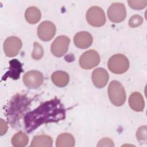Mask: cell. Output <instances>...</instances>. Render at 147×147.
<instances>
[{
	"instance_id": "obj_9",
	"label": "cell",
	"mask_w": 147,
	"mask_h": 147,
	"mask_svg": "<svg viewBox=\"0 0 147 147\" xmlns=\"http://www.w3.org/2000/svg\"><path fill=\"white\" fill-rule=\"evenodd\" d=\"M55 25L51 21L42 22L38 26L37 34L39 38L44 41H48L52 39L56 34Z\"/></svg>"
},
{
	"instance_id": "obj_13",
	"label": "cell",
	"mask_w": 147,
	"mask_h": 147,
	"mask_svg": "<svg viewBox=\"0 0 147 147\" xmlns=\"http://www.w3.org/2000/svg\"><path fill=\"white\" fill-rule=\"evenodd\" d=\"M92 35L86 31L80 32L76 33L74 37L75 45L79 48L86 49L91 46L92 43Z\"/></svg>"
},
{
	"instance_id": "obj_19",
	"label": "cell",
	"mask_w": 147,
	"mask_h": 147,
	"mask_svg": "<svg viewBox=\"0 0 147 147\" xmlns=\"http://www.w3.org/2000/svg\"><path fill=\"white\" fill-rule=\"evenodd\" d=\"M25 17L26 20L29 24H35L40 20L41 14L37 7L35 6H30L26 10Z\"/></svg>"
},
{
	"instance_id": "obj_6",
	"label": "cell",
	"mask_w": 147,
	"mask_h": 147,
	"mask_svg": "<svg viewBox=\"0 0 147 147\" xmlns=\"http://www.w3.org/2000/svg\"><path fill=\"white\" fill-rule=\"evenodd\" d=\"M100 61V56L98 53L93 49L84 52L79 59L80 67L84 69H90L98 65Z\"/></svg>"
},
{
	"instance_id": "obj_25",
	"label": "cell",
	"mask_w": 147,
	"mask_h": 147,
	"mask_svg": "<svg viewBox=\"0 0 147 147\" xmlns=\"http://www.w3.org/2000/svg\"><path fill=\"white\" fill-rule=\"evenodd\" d=\"M114 143L113 141L108 138H104L102 140H100L98 144L97 145V146H114Z\"/></svg>"
},
{
	"instance_id": "obj_5",
	"label": "cell",
	"mask_w": 147,
	"mask_h": 147,
	"mask_svg": "<svg viewBox=\"0 0 147 147\" xmlns=\"http://www.w3.org/2000/svg\"><path fill=\"white\" fill-rule=\"evenodd\" d=\"M86 19L90 25L95 27L102 26L106 22L105 12L102 8L96 6L89 8L86 13Z\"/></svg>"
},
{
	"instance_id": "obj_21",
	"label": "cell",
	"mask_w": 147,
	"mask_h": 147,
	"mask_svg": "<svg viewBox=\"0 0 147 147\" xmlns=\"http://www.w3.org/2000/svg\"><path fill=\"white\" fill-rule=\"evenodd\" d=\"M44 55V49L42 46L37 42L33 44V51L32 53V57L33 59L38 60L42 57Z\"/></svg>"
},
{
	"instance_id": "obj_2",
	"label": "cell",
	"mask_w": 147,
	"mask_h": 147,
	"mask_svg": "<svg viewBox=\"0 0 147 147\" xmlns=\"http://www.w3.org/2000/svg\"><path fill=\"white\" fill-rule=\"evenodd\" d=\"M29 100L25 96L21 95H15L10 100L9 109L7 110V117L9 121L11 123L14 119L20 118L21 114L25 111L29 105Z\"/></svg>"
},
{
	"instance_id": "obj_11",
	"label": "cell",
	"mask_w": 147,
	"mask_h": 147,
	"mask_svg": "<svg viewBox=\"0 0 147 147\" xmlns=\"http://www.w3.org/2000/svg\"><path fill=\"white\" fill-rule=\"evenodd\" d=\"M22 47L21 40L17 37L11 36L7 38L3 43L4 52L7 56H16Z\"/></svg>"
},
{
	"instance_id": "obj_16",
	"label": "cell",
	"mask_w": 147,
	"mask_h": 147,
	"mask_svg": "<svg viewBox=\"0 0 147 147\" xmlns=\"http://www.w3.org/2000/svg\"><path fill=\"white\" fill-rule=\"evenodd\" d=\"M51 79L56 86L63 87L68 84L69 78L67 72L63 71H57L52 74Z\"/></svg>"
},
{
	"instance_id": "obj_4",
	"label": "cell",
	"mask_w": 147,
	"mask_h": 147,
	"mask_svg": "<svg viewBox=\"0 0 147 147\" xmlns=\"http://www.w3.org/2000/svg\"><path fill=\"white\" fill-rule=\"evenodd\" d=\"M109 70L116 74H121L127 71L129 61L127 58L122 54H116L112 56L108 61Z\"/></svg>"
},
{
	"instance_id": "obj_18",
	"label": "cell",
	"mask_w": 147,
	"mask_h": 147,
	"mask_svg": "<svg viewBox=\"0 0 147 147\" xmlns=\"http://www.w3.org/2000/svg\"><path fill=\"white\" fill-rule=\"evenodd\" d=\"M75 138L70 133H63L60 134L56 140L57 147H72L75 145Z\"/></svg>"
},
{
	"instance_id": "obj_10",
	"label": "cell",
	"mask_w": 147,
	"mask_h": 147,
	"mask_svg": "<svg viewBox=\"0 0 147 147\" xmlns=\"http://www.w3.org/2000/svg\"><path fill=\"white\" fill-rule=\"evenodd\" d=\"M44 77L41 72L33 70L25 74L23 76V82L29 88H37L43 83Z\"/></svg>"
},
{
	"instance_id": "obj_12",
	"label": "cell",
	"mask_w": 147,
	"mask_h": 147,
	"mask_svg": "<svg viewBox=\"0 0 147 147\" xmlns=\"http://www.w3.org/2000/svg\"><path fill=\"white\" fill-rule=\"evenodd\" d=\"M91 78L95 86L100 88L107 84L109 80V74L105 69L98 68L92 72Z\"/></svg>"
},
{
	"instance_id": "obj_26",
	"label": "cell",
	"mask_w": 147,
	"mask_h": 147,
	"mask_svg": "<svg viewBox=\"0 0 147 147\" xmlns=\"http://www.w3.org/2000/svg\"><path fill=\"white\" fill-rule=\"evenodd\" d=\"M7 130V125L5 121H4L2 119H1V135L5 134Z\"/></svg>"
},
{
	"instance_id": "obj_7",
	"label": "cell",
	"mask_w": 147,
	"mask_h": 147,
	"mask_svg": "<svg viewBox=\"0 0 147 147\" xmlns=\"http://www.w3.org/2000/svg\"><path fill=\"white\" fill-rule=\"evenodd\" d=\"M107 16L109 20L115 23L123 21L126 16V10L125 5L121 2L113 3L109 7Z\"/></svg>"
},
{
	"instance_id": "obj_22",
	"label": "cell",
	"mask_w": 147,
	"mask_h": 147,
	"mask_svg": "<svg viewBox=\"0 0 147 147\" xmlns=\"http://www.w3.org/2000/svg\"><path fill=\"white\" fill-rule=\"evenodd\" d=\"M127 3L132 9L135 10H141L146 6L147 1L146 0H142V1L129 0L127 1Z\"/></svg>"
},
{
	"instance_id": "obj_17",
	"label": "cell",
	"mask_w": 147,
	"mask_h": 147,
	"mask_svg": "<svg viewBox=\"0 0 147 147\" xmlns=\"http://www.w3.org/2000/svg\"><path fill=\"white\" fill-rule=\"evenodd\" d=\"M53 145V140L51 136L45 134L38 135L33 137L30 146L32 147L46 146L51 147Z\"/></svg>"
},
{
	"instance_id": "obj_15",
	"label": "cell",
	"mask_w": 147,
	"mask_h": 147,
	"mask_svg": "<svg viewBox=\"0 0 147 147\" xmlns=\"http://www.w3.org/2000/svg\"><path fill=\"white\" fill-rule=\"evenodd\" d=\"M129 104L130 107L136 111H142L145 102L142 95L138 92H133L129 96Z\"/></svg>"
},
{
	"instance_id": "obj_20",
	"label": "cell",
	"mask_w": 147,
	"mask_h": 147,
	"mask_svg": "<svg viewBox=\"0 0 147 147\" xmlns=\"http://www.w3.org/2000/svg\"><path fill=\"white\" fill-rule=\"evenodd\" d=\"M29 142L28 136L22 131H19L15 134L11 139V144L16 147L26 146Z\"/></svg>"
},
{
	"instance_id": "obj_3",
	"label": "cell",
	"mask_w": 147,
	"mask_h": 147,
	"mask_svg": "<svg viewBox=\"0 0 147 147\" xmlns=\"http://www.w3.org/2000/svg\"><path fill=\"white\" fill-rule=\"evenodd\" d=\"M108 95L111 103L116 106H121L125 102V90L121 83L117 80H113L110 83Z\"/></svg>"
},
{
	"instance_id": "obj_24",
	"label": "cell",
	"mask_w": 147,
	"mask_h": 147,
	"mask_svg": "<svg viewBox=\"0 0 147 147\" xmlns=\"http://www.w3.org/2000/svg\"><path fill=\"white\" fill-rule=\"evenodd\" d=\"M143 22V18L139 15L133 16L129 21V25L131 28H136L142 24Z\"/></svg>"
},
{
	"instance_id": "obj_14",
	"label": "cell",
	"mask_w": 147,
	"mask_h": 147,
	"mask_svg": "<svg viewBox=\"0 0 147 147\" xmlns=\"http://www.w3.org/2000/svg\"><path fill=\"white\" fill-rule=\"evenodd\" d=\"M9 71L5 74L2 79H6L10 77L13 79H17L19 78L21 72L23 71L22 64L17 59H13L9 61Z\"/></svg>"
},
{
	"instance_id": "obj_23",
	"label": "cell",
	"mask_w": 147,
	"mask_h": 147,
	"mask_svg": "<svg viewBox=\"0 0 147 147\" xmlns=\"http://www.w3.org/2000/svg\"><path fill=\"white\" fill-rule=\"evenodd\" d=\"M146 133H147V127L146 126H142L139 127L136 133V136L139 142H142L144 141H146Z\"/></svg>"
},
{
	"instance_id": "obj_1",
	"label": "cell",
	"mask_w": 147,
	"mask_h": 147,
	"mask_svg": "<svg viewBox=\"0 0 147 147\" xmlns=\"http://www.w3.org/2000/svg\"><path fill=\"white\" fill-rule=\"evenodd\" d=\"M65 117V111L57 98L45 102L37 109L27 113L24 118L26 130L31 132L41 125L57 122Z\"/></svg>"
},
{
	"instance_id": "obj_8",
	"label": "cell",
	"mask_w": 147,
	"mask_h": 147,
	"mask_svg": "<svg viewBox=\"0 0 147 147\" xmlns=\"http://www.w3.org/2000/svg\"><path fill=\"white\" fill-rule=\"evenodd\" d=\"M70 39L66 36H59L55 38L51 45V52L56 57L64 55L69 47Z\"/></svg>"
}]
</instances>
